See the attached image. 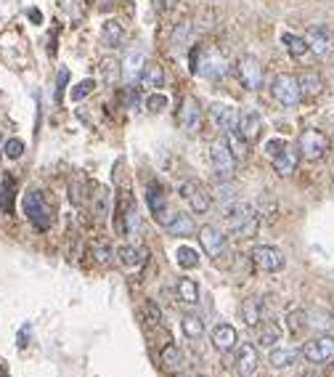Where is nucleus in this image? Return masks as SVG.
<instances>
[{"label": "nucleus", "instance_id": "48", "mask_svg": "<svg viewBox=\"0 0 334 377\" xmlns=\"http://www.w3.org/2000/svg\"><path fill=\"white\" fill-rule=\"evenodd\" d=\"M0 377H9V372H6L3 367H0Z\"/></svg>", "mask_w": 334, "mask_h": 377}, {"label": "nucleus", "instance_id": "51", "mask_svg": "<svg viewBox=\"0 0 334 377\" xmlns=\"http://www.w3.org/2000/svg\"><path fill=\"white\" fill-rule=\"evenodd\" d=\"M332 179H334V170H332Z\"/></svg>", "mask_w": 334, "mask_h": 377}, {"label": "nucleus", "instance_id": "25", "mask_svg": "<svg viewBox=\"0 0 334 377\" xmlns=\"http://www.w3.org/2000/svg\"><path fill=\"white\" fill-rule=\"evenodd\" d=\"M146 205H148V213H151L154 218H162V216H165V210H167V194L157 186V184H148V188H146Z\"/></svg>", "mask_w": 334, "mask_h": 377}, {"label": "nucleus", "instance_id": "28", "mask_svg": "<svg viewBox=\"0 0 334 377\" xmlns=\"http://www.w3.org/2000/svg\"><path fill=\"white\" fill-rule=\"evenodd\" d=\"M14 197H16V181L14 176H3V184H0V208L6 216L14 213Z\"/></svg>", "mask_w": 334, "mask_h": 377}, {"label": "nucleus", "instance_id": "47", "mask_svg": "<svg viewBox=\"0 0 334 377\" xmlns=\"http://www.w3.org/2000/svg\"><path fill=\"white\" fill-rule=\"evenodd\" d=\"M27 338H29V324H24L21 332H19V348H24V346H27Z\"/></svg>", "mask_w": 334, "mask_h": 377}, {"label": "nucleus", "instance_id": "40", "mask_svg": "<svg viewBox=\"0 0 334 377\" xmlns=\"http://www.w3.org/2000/svg\"><path fill=\"white\" fill-rule=\"evenodd\" d=\"M93 258H96V261H98V263H109L111 261V247L106 245V242H101V239H98V242H93Z\"/></svg>", "mask_w": 334, "mask_h": 377}, {"label": "nucleus", "instance_id": "11", "mask_svg": "<svg viewBox=\"0 0 334 377\" xmlns=\"http://www.w3.org/2000/svg\"><path fill=\"white\" fill-rule=\"evenodd\" d=\"M178 191H181V197L191 205L194 213H207V210H210V194H207L196 181H183Z\"/></svg>", "mask_w": 334, "mask_h": 377}, {"label": "nucleus", "instance_id": "24", "mask_svg": "<svg viewBox=\"0 0 334 377\" xmlns=\"http://www.w3.org/2000/svg\"><path fill=\"white\" fill-rule=\"evenodd\" d=\"M281 340V327L276 321H260L258 324V346L260 348H276V343Z\"/></svg>", "mask_w": 334, "mask_h": 377}, {"label": "nucleus", "instance_id": "36", "mask_svg": "<svg viewBox=\"0 0 334 377\" xmlns=\"http://www.w3.org/2000/svg\"><path fill=\"white\" fill-rule=\"evenodd\" d=\"M178 266L181 268H196L199 266V253H196L194 247H181L178 250Z\"/></svg>", "mask_w": 334, "mask_h": 377}, {"label": "nucleus", "instance_id": "2", "mask_svg": "<svg viewBox=\"0 0 334 377\" xmlns=\"http://www.w3.org/2000/svg\"><path fill=\"white\" fill-rule=\"evenodd\" d=\"M24 216L29 218V223L37 231H48L54 223V210L48 205V199L43 197V191H27L24 194Z\"/></svg>", "mask_w": 334, "mask_h": 377}, {"label": "nucleus", "instance_id": "41", "mask_svg": "<svg viewBox=\"0 0 334 377\" xmlns=\"http://www.w3.org/2000/svg\"><path fill=\"white\" fill-rule=\"evenodd\" d=\"M3 151H6V157H9V160H19V157L24 154V141H19V139H9L6 146H3Z\"/></svg>", "mask_w": 334, "mask_h": 377}, {"label": "nucleus", "instance_id": "15", "mask_svg": "<svg viewBox=\"0 0 334 377\" xmlns=\"http://www.w3.org/2000/svg\"><path fill=\"white\" fill-rule=\"evenodd\" d=\"M178 120H181V128H183L186 133L199 131V125H202V109H199V101H196L194 96H186L183 99V106H181Z\"/></svg>", "mask_w": 334, "mask_h": 377}, {"label": "nucleus", "instance_id": "49", "mask_svg": "<svg viewBox=\"0 0 334 377\" xmlns=\"http://www.w3.org/2000/svg\"><path fill=\"white\" fill-rule=\"evenodd\" d=\"M329 375H332V377H334V364H332V369H329Z\"/></svg>", "mask_w": 334, "mask_h": 377}, {"label": "nucleus", "instance_id": "10", "mask_svg": "<svg viewBox=\"0 0 334 377\" xmlns=\"http://www.w3.org/2000/svg\"><path fill=\"white\" fill-rule=\"evenodd\" d=\"M228 69H231V61L218 54V51H210V54H204V59L199 61V75H204L207 80H223V77L228 75Z\"/></svg>", "mask_w": 334, "mask_h": 377}, {"label": "nucleus", "instance_id": "35", "mask_svg": "<svg viewBox=\"0 0 334 377\" xmlns=\"http://www.w3.org/2000/svg\"><path fill=\"white\" fill-rule=\"evenodd\" d=\"M162 364H165V369H170V372H176V369L181 367V351H178L176 343H167L165 348H162Z\"/></svg>", "mask_w": 334, "mask_h": 377}, {"label": "nucleus", "instance_id": "12", "mask_svg": "<svg viewBox=\"0 0 334 377\" xmlns=\"http://www.w3.org/2000/svg\"><path fill=\"white\" fill-rule=\"evenodd\" d=\"M260 131H263V117H260L258 109H244L239 112V125H236V133H239L244 141H258Z\"/></svg>", "mask_w": 334, "mask_h": 377}, {"label": "nucleus", "instance_id": "52", "mask_svg": "<svg viewBox=\"0 0 334 377\" xmlns=\"http://www.w3.org/2000/svg\"><path fill=\"white\" fill-rule=\"evenodd\" d=\"M196 377H202V375H196Z\"/></svg>", "mask_w": 334, "mask_h": 377}, {"label": "nucleus", "instance_id": "16", "mask_svg": "<svg viewBox=\"0 0 334 377\" xmlns=\"http://www.w3.org/2000/svg\"><path fill=\"white\" fill-rule=\"evenodd\" d=\"M199 242H202L204 253L215 258V255H221L226 250V242H228V236L223 234L218 226H202L199 228Z\"/></svg>", "mask_w": 334, "mask_h": 377}, {"label": "nucleus", "instance_id": "1", "mask_svg": "<svg viewBox=\"0 0 334 377\" xmlns=\"http://www.w3.org/2000/svg\"><path fill=\"white\" fill-rule=\"evenodd\" d=\"M223 218L231 228V234L239 239H250L258 234V210L252 208L250 202H239V199L228 202L223 208Z\"/></svg>", "mask_w": 334, "mask_h": 377}, {"label": "nucleus", "instance_id": "42", "mask_svg": "<svg viewBox=\"0 0 334 377\" xmlns=\"http://www.w3.org/2000/svg\"><path fill=\"white\" fill-rule=\"evenodd\" d=\"M93 88H96V80H91V77H88V80H83L80 85H74L72 99H74V101H83L85 96H91V94H93Z\"/></svg>", "mask_w": 334, "mask_h": 377}, {"label": "nucleus", "instance_id": "7", "mask_svg": "<svg viewBox=\"0 0 334 377\" xmlns=\"http://www.w3.org/2000/svg\"><path fill=\"white\" fill-rule=\"evenodd\" d=\"M303 356L310 364H329L334 361V335H315L303 346Z\"/></svg>", "mask_w": 334, "mask_h": 377}, {"label": "nucleus", "instance_id": "18", "mask_svg": "<svg viewBox=\"0 0 334 377\" xmlns=\"http://www.w3.org/2000/svg\"><path fill=\"white\" fill-rule=\"evenodd\" d=\"M138 85L143 91H157V88L165 85V69L159 66V61H146L143 64L138 75Z\"/></svg>", "mask_w": 334, "mask_h": 377}, {"label": "nucleus", "instance_id": "14", "mask_svg": "<svg viewBox=\"0 0 334 377\" xmlns=\"http://www.w3.org/2000/svg\"><path fill=\"white\" fill-rule=\"evenodd\" d=\"M255 372H258V348L252 343L236 346V375L252 377Z\"/></svg>", "mask_w": 334, "mask_h": 377}, {"label": "nucleus", "instance_id": "29", "mask_svg": "<svg viewBox=\"0 0 334 377\" xmlns=\"http://www.w3.org/2000/svg\"><path fill=\"white\" fill-rule=\"evenodd\" d=\"M308 330H321L329 335L334 330V316L324 311H308Z\"/></svg>", "mask_w": 334, "mask_h": 377}, {"label": "nucleus", "instance_id": "20", "mask_svg": "<svg viewBox=\"0 0 334 377\" xmlns=\"http://www.w3.org/2000/svg\"><path fill=\"white\" fill-rule=\"evenodd\" d=\"M101 43L106 48H120L125 43V24L120 19H106L101 24Z\"/></svg>", "mask_w": 334, "mask_h": 377}, {"label": "nucleus", "instance_id": "8", "mask_svg": "<svg viewBox=\"0 0 334 377\" xmlns=\"http://www.w3.org/2000/svg\"><path fill=\"white\" fill-rule=\"evenodd\" d=\"M252 263L258 266V268H263V271H268V273H276L284 268V253L278 250V247L273 245H258V247H252Z\"/></svg>", "mask_w": 334, "mask_h": 377}, {"label": "nucleus", "instance_id": "22", "mask_svg": "<svg viewBox=\"0 0 334 377\" xmlns=\"http://www.w3.org/2000/svg\"><path fill=\"white\" fill-rule=\"evenodd\" d=\"M300 356H303V351H297V348H270L268 364H270V369H289V367H295Z\"/></svg>", "mask_w": 334, "mask_h": 377}, {"label": "nucleus", "instance_id": "45", "mask_svg": "<svg viewBox=\"0 0 334 377\" xmlns=\"http://www.w3.org/2000/svg\"><path fill=\"white\" fill-rule=\"evenodd\" d=\"M284 146H287V141H281V139H270V141L265 144V151H268V157H273V154H278Z\"/></svg>", "mask_w": 334, "mask_h": 377}, {"label": "nucleus", "instance_id": "37", "mask_svg": "<svg viewBox=\"0 0 334 377\" xmlns=\"http://www.w3.org/2000/svg\"><path fill=\"white\" fill-rule=\"evenodd\" d=\"M289 321V332L292 335H303L308 330V311H292L287 316Z\"/></svg>", "mask_w": 334, "mask_h": 377}, {"label": "nucleus", "instance_id": "5", "mask_svg": "<svg viewBox=\"0 0 334 377\" xmlns=\"http://www.w3.org/2000/svg\"><path fill=\"white\" fill-rule=\"evenodd\" d=\"M297 149H300V157L315 162V160H321V157H326V151H329V139H326V133L310 128V131L300 133Z\"/></svg>", "mask_w": 334, "mask_h": 377}, {"label": "nucleus", "instance_id": "4", "mask_svg": "<svg viewBox=\"0 0 334 377\" xmlns=\"http://www.w3.org/2000/svg\"><path fill=\"white\" fill-rule=\"evenodd\" d=\"M270 94L281 106H297L300 99H303V91H300V80L289 72H281L270 80Z\"/></svg>", "mask_w": 334, "mask_h": 377}, {"label": "nucleus", "instance_id": "44", "mask_svg": "<svg viewBox=\"0 0 334 377\" xmlns=\"http://www.w3.org/2000/svg\"><path fill=\"white\" fill-rule=\"evenodd\" d=\"M66 80H69V69H66V66H61V69H59V77H56V101H61Z\"/></svg>", "mask_w": 334, "mask_h": 377}, {"label": "nucleus", "instance_id": "13", "mask_svg": "<svg viewBox=\"0 0 334 377\" xmlns=\"http://www.w3.org/2000/svg\"><path fill=\"white\" fill-rule=\"evenodd\" d=\"M210 117H213L215 128H218L223 136L233 133L236 131V125H239V112L228 104H213L210 106Z\"/></svg>", "mask_w": 334, "mask_h": 377}, {"label": "nucleus", "instance_id": "34", "mask_svg": "<svg viewBox=\"0 0 334 377\" xmlns=\"http://www.w3.org/2000/svg\"><path fill=\"white\" fill-rule=\"evenodd\" d=\"M178 295H181V301L188 303V306H196V303H199V287H196L194 279H181V282H178Z\"/></svg>", "mask_w": 334, "mask_h": 377}, {"label": "nucleus", "instance_id": "38", "mask_svg": "<svg viewBox=\"0 0 334 377\" xmlns=\"http://www.w3.org/2000/svg\"><path fill=\"white\" fill-rule=\"evenodd\" d=\"M226 144L231 146V151H233V157H236V160H244V157H247V141H244V139H241L236 131L226 136Z\"/></svg>", "mask_w": 334, "mask_h": 377}, {"label": "nucleus", "instance_id": "6", "mask_svg": "<svg viewBox=\"0 0 334 377\" xmlns=\"http://www.w3.org/2000/svg\"><path fill=\"white\" fill-rule=\"evenodd\" d=\"M310 48V54L315 56H334V29L326 27V24H313V27H308V32L303 35Z\"/></svg>", "mask_w": 334, "mask_h": 377}, {"label": "nucleus", "instance_id": "21", "mask_svg": "<svg viewBox=\"0 0 334 377\" xmlns=\"http://www.w3.org/2000/svg\"><path fill=\"white\" fill-rule=\"evenodd\" d=\"M297 80H300V91H303L305 99H315V96L324 94V77L318 75L315 69H305Z\"/></svg>", "mask_w": 334, "mask_h": 377}, {"label": "nucleus", "instance_id": "33", "mask_svg": "<svg viewBox=\"0 0 334 377\" xmlns=\"http://www.w3.org/2000/svg\"><path fill=\"white\" fill-rule=\"evenodd\" d=\"M181 330H183V335L188 340H199L204 335V321L196 316V313H188V316H183V321H181Z\"/></svg>", "mask_w": 334, "mask_h": 377}, {"label": "nucleus", "instance_id": "46", "mask_svg": "<svg viewBox=\"0 0 334 377\" xmlns=\"http://www.w3.org/2000/svg\"><path fill=\"white\" fill-rule=\"evenodd\" d=\"M146 313H148V319H151V324H157V321H162V313H159L157 303L146 301Z\"/></svg>", "mask_w": 334, "mask_h": 377}, {"label": "nucleus", "instance_id": "23", "mask_svg": "<svg viewBox=\"0 0 334 377\" xmlns=\"http://www.w3.org/2000/svg\"><path fill=\"white\" fill-rule=\"evenodd\" d=\"M165 228H167V234L170 236H191L196 231V223L188 213H176V216L167 221Z\"/></svg>", "mask_w": 334, "mask_h": 377}, {"label": "nucleus", "instance_id": "30", "mask_svg": "<svg viewBox=\"0 0 334 377\" xmlns=\"http://www.w3.org/2000/svg\"><path fill=\"white\" fill-rule=\"evenodd\" d=\"M281 40H284V46H287L289 56H292V59H305L308 54H310V48H308L305 38H300V35H292V32H287V35H284Z\"/></svg>", "mask_w": 334, "mask_h": 377}, {"label": "nucleus", "instance_id": "32", "mask_svg": "<svg viewBox=\"0 0 334 377\" xmlns=\"http://www.w3.org/2000/svg\"><path fill=\"white\" fill-rule=\"evenodd\" d=\"M98 72H101V80L106 85H114L117 80H120V75H122V66H120V61L117 59H103L101 64H98Z\"/></svg>", "mask_w": 334, "mask_h": 377}, {"label": "nucleus", "instance_id": "50", "mask_svg": "<svg viewBox=\"0 0 334 377\" xmlns=\"http://www.w3.org/2000/svg\"><path fill=\"white\" fill-rule=\"evenodd\" d=\"M0 154H3V146H0Z\"/></svg>", "mask_w": 334, "mask_h": 377}, {"label": "nucleus", "instance_id": "19", "mask_svg": "<svg viewBox=\"0 0 334 377\" xmlns=\"http://www.w3.org/2000/svg\"><path fill=\"white\" fill-rule=\"evenodd\" d=\"M213 346L221 353H231L239 346V335H236V330H233L231 324H218L213 330Z\"/></svg>", "mask_w": 334, "mask_h": 377}, {"label": "nucleus", "instance_id": "43", "mask_svg": "<svg viewBox=\"0 0 334 377\" xmlns=\"http://www.w3.org/2000/svg\"><path fill=\"white\" fill-rule=\"evenodd\" d=\"M128 223H125V231H130V234H136L138 231V210H136V205L130 202L128 205Z\"/></svg>", "mask_w": 334, "mask_h": 377}, {"label": "nucleus", "instance_id": "27", "mask_svg": "<svg viewBox=\"0 0 334 377\" xmlns=\"http://www.w3.org/2000/svg\"><path fill=\"white\" fill-rule=\"evenodd\" d=\"M143 64H146V59H143V51L141 48H133L128 56H125V66H122V72H125V77L128 80H138L141 69H143Z\"/></svg>", "mask_w": 334, "mask_h": 377}, {"label": "nucleus", "instance_id": "3", "mask_svg": "<svg viewBox=\"0 0 334 377\" xmlns=\"http://www.w3.org/2000/svg\"><path fill=\"white\" fill-rule=\"evenodd\" d=\"M236 157H233L231 146L226 141H213L210 144V165H213V176L215 181H231L233 173H236Z\"/></svg>", "mask_w": 334, "mask_h": 377}, {"label": "nucleus", "instance_id": "31", "mask_svg": "<svg viewBox=\"0 0 334 377\" xmlns=\"http://www.w3.org/2000/svg\"><path fill=\"white\" fill-rule=\"evenodd\" d=\"M117 261H120V266H125V268H136V266L143 261V253H141L136 245H122L120 250H117Z\"/></svg>", "mask_w": 334, "mask_h": 377}, {"label": "nucleus", "instance_id": "17", "mask_svg": "<svg viewBox=\"0 0 334 377\" xmlns=\"http://www.w3.org/2000/svg\"><path fill=\"white\" fill-rule=\"evenodd\" d=\"M270 162H273V170H276L281 179H289V176L297 170V162H300V149H295V146H289L287 144V146L278 151V154L270 157Z\"/></svg>", "mask_w": 334, "mask_h": 377}, {"label": "nucleus", "instance_id": "9", "mask_svg": "<svg viewBox=\"0 0 334 377\" xmlns=\"http://www.w3.org/2000/svg\"><path fill=\"white\" fill-rule=\"evenodd\" d=\"M236 77H239V83L244 91H258L260 85H263V66L255 56H241L236 61Z\"/></svg>", "mask_w": 334, "mask_h": 377}, {"label": "nucleus", "instance_id": "39", "mask_svg": "<svg viewBox=\"0 0 334 377\" xmlns=\"http://www.w3.org/2000/svg\"><path fill=\"white\" fill-rule=\"evenodd\" d=\"M167 104H170V101H167V96H162V94H148V96H146V109H148L151 114L165 112Z\"/></svg>", "mask_w": 334, "mask_h": 377}, {"label": "nucleus", "instance_id": "26", "mask_svg": "<svg viewBox=\"0 0 334 377\" xmlns=\"http://www.w3.org/2000/svg\"><path fill=\"white\" fill-rule=\"evenodd\" d=\"M241 319L247 321L250 327H258L260 321H263V301L255 298V295H250L247 301L241 303Z\"/></svg>", "mask_w": 334, "mask_h": 377}]
</instances>
